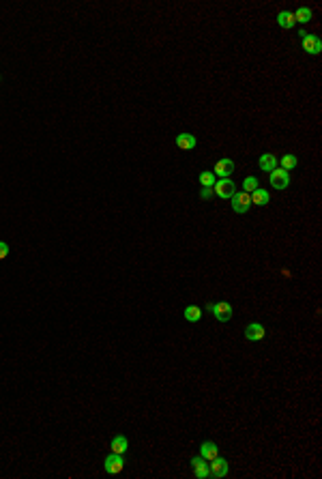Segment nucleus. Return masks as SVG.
<instances>
[{
  "mask_svg": "<svg viewBox=\"0 0 322 479\" xmlns=\"http://www.w3.org/2000/svg\"><path fill=\"white\" fill-rule=\"evenodd\" d=\"M277 24L282 28H292L294 26V13H290V11H279L277 13Z\"/></svg>",
  "mask_w": 322,
  "mask_h": 479,
  "instance_id": "17",
  "label": "nucleus"
},
{
  "mask_svg": "<svg viewBox=\"0 0 322 479\" xmlns=\"http://www.w3.org/2000/svg\"><path fill=\"white\" fill-rule=\"evenodd\" d=\"M191 469H193V477H196V479H206L208 477V464H206V460H204L202 456L191 460Z\"/></svg>",
  "mask_w": 322,
  "mask_h": 479,
  "instance_id": "11",
  "label": "nucleus"
},
{
  "mask_svg": "<svg viewBox=\"0 0 322 479\" xmlns=\"http://www.w3.org/2000/svg\"><path fill=\"white\" fill-rule=\"evenodd\" d=\"M206 310L217 318L219 322H228L232 318V305L221 301V303H206Z\"/></svg>",
  "mask_w": 322,
  "mask_h": 479,
  "instance_id": "2",
  "label": "nucleus"
},
{
  "mask_svg": "<svg viewBox=\"0 0 322 479\" xmlns=\"http://www.w3.org/2000/svg\"><path fill=\"white\" fill-rule=\"evenodd\" d=\"M174 142H176V146L180 151H193L198 146V140L193 133H178L176 138H174Z\"/></svg>",
  "mask_w": 322,
  "mask_h": 479,
  "instance_id": "10",
  "label": "nucleus"
},
{
  "mask_svg": "<svg viewBox=\"0 0 322 479\" xmlns=\"http://www.w3.org/2000/svg\"><path fill=\"white\" fill-rule=\"evenodd\" d=\"M200 185L202 187H213L215 185V181H217V176L213 174V170H204V172H200Z\"/></svg>",
  "mask_w": 322,
  "mask_h": 479,
  "instance_id": "19",
  "label": "nucleus"
},
{
  "mask_svg": "<svg viewBox=\"0 0 322 479\" xmlns=\"http://www.w3.org/2000/svg\"><path fill=\"white\" fill-rule=\"evenodd\" d=\"M232 172H234V161H232V159H228V157L219 159V161L215 163V168H213V174L219 176V179H230Z\"/></svg>",
  "mask_w": 322,
  "mask_h": 479,
  "instance_id": "8",
  "label": "nucleus"
},
{
  "mask_svg": "<svg viewBox=\"0 0 322 479\" xmlns=\"http://www.w3.org/2000/svg\"><path fill=\"white\" fill-rule=\"evenodd\" d=\"M301 37H303V50L307 52V54H312V56H318L320 52H322V41L316 37V34H307V32H303L301 31Z\"/></svg>",
  "mask_w": 322,
  "mask_h": 479,
  "instance_id": "6",
  "label": "nucleus"
},
{
  "mask_svg": "<svg viewBox=\"0 0 322 479\" xmlns=\"http://www.w3.org/2000/svg\"><path fill=\"white\" fill-rule=\"evenodd\" d=\"M258 168L264 170V172H273L277 168V159H275L273 153H262L260 159H258Z\"/></svg>",
  "mask_w": 322,
  "mask_h": 479,
  "instance_id": "13",
  "label": "nucleus"
},
{
  "mask_svg": "<svg viewBox=\"0 0 322 479\" xmlns=\"http://www.w3.org/2000/svg\"><path fill=\"white\" fill-rule=\"evenodd\" d=\"M7 256H9V245L4 241H0V260H4Z\"/></svg>",
  "mask_w": 322,
  "mask_h": 479,
  "instance_id": "23",
  "label": "nucleus"
},
{
  "mask_svg": "<svg viewBox=\"0 0 322 479\" xmlns=\"http://www.w3.org/2000/svg\"><path fill=\"white\" fill-rule=\"evenodd\" d=\"M228 475V460L226 458H215V460H210V464H208V477H213V479H221V477H226Z\"/></svg>",
  "mask_w": 322,
  "mask_h": 479,
  "instance_id": "7",
  "label": "nucleus"
},
{
  "mask_svg": "<svg viewBox=\"0 0 322 479\" xmlns=\"http://www.w3.org/2000/svg\"><path fill=\"white\" fill-rule=\"evenodd\" d=\"M298 165V159H296V155H284L282 157V168L286 170V172H290V170H294Z\"/></svg>",
  "mask_w": 322,
  "mask_h": 479,
  "instance_id": "20",
  "label": "nucleus"
},
{
  "mask_svg": "<svg viewBox=\"0 0 322 479\" xmlns=\"http://www.w3.org/2000/svg\"><path fill=\"white\" fill-rule=\"evenodd\" d=\"M230 200H232V211L236 213V215H245V213L251 209V198H249V193H245V192H236Z\"/></svg>",
  "mask_w": 322,
  "mask_h": 479,
  "instance_id": "4",
  "label": "nucleus"
},
{
  "mask_svg": "<svg viewBox=\"0 0 322 479\" xmlns=\"http://www.w3.org/2000/svg\"><path fill=\"white\" fill-rule=\"evenodd\" d=\"M103 469H105V473H110V475H118V473H122V469H125V458H122L120 453H108L103 460Z\"/></svg>",
  "mask_w": 322,
  "mask_h": 479,
  "instance_id": "3",
  "label": "nucleus"
},
{
  "mask_svg": "<svg viewBox=\"0 0 322 479\" xmlns=\"http://www.w3.org/2000/svg\"><path fill=\"white\" fill-rule=\"evenodd\" d=\"M213 193L219 196L221 200H230L234 193H236V185H234L232 179H219V181H215V185H213Z\"/></svg>",
  "mask_w": 322,
  "mask_h": 479,
  "instance_id": "1",
  "label": "nucleus"
},
{
  "mask_svg": "<svg viewBox=\"0 0 322 479\" xmlns=\"http://www.w3.org/2000/svg\"><path fill=\"white\" fill-rule=\"evenodd\" d=\"M314 17V13H312V9L309 7H301V9H296V13H294V22H298V24H307L309 20Z\"/></svg>",
  "mask_w": 322,
  "mask_h": 479,
  "instance_id": "18",
  "label": "nucleus"
},
{
  "mask_svg": "<svg viewBox=\"0 0 322 479\" xmlns=\"http://www.w3.org/2000/svg\"><path fill=\"white\" fill-rule=\"evenodd\" d=\"M290 172H286L284 168H275L273 172H271V176H268V183H271V187H275V189H286L290 185Z\"/></svg>",
  "mask_w": 322,
  "mask_h": 479,
  "instance_id": "5",
  "label": "nucleus"
},
{
  "mask_svg": "<svg viewBox=\"0 0 322 479\" xmlns=\"http://www.w3.org/2000/svg\"><path fill=\"white\" fill-rule=\"evenodd\" d=\"M258 187H260V185H258L256 176H245V181H243V192L245 193H254Z\"/></svg>",
  "mask_w": 322,
  "mask_h": 479,
  "instance_id": "21",
  "label": "nucleus"
},
{
  "mask_svg": "<svg viewBox=\"0 0 322 479\" xmlns=\"http://www.w3.org/2000/svg\"><path fill=\"white\" fill-rule=\"evenodd\" d=\"M213 196H215V193H213V187H202V192H200V200H210Z\"/></svg>",
  "mask_w": 322,
  "mask_h": 479,
  "instance_id": "22",
  "label": "nucleus"
},
{
  "mask_svg": "<svg viewBox=\"0 0 322 479\" xmlns=\"http://www.w3.org/2000/svg\"><path fill=\"white\" fill-rule=\"evenodd\" d=\"M110 449H112V453H120V456H125V453H127V449H129V441H127V436L116 434L114 439H112V443H110Z\"/></svg>",
  "mask_w": 322,
  "mask_h": 479,
  "instance_id": "14",
  "label": "nucleus"
},
{
  "mask_svg": "<svg viewBox=\"0 0 322 479\" xmlns=\"http://www.w3.org/2000/svg\"><path fill=\"white\" fill-rule=\"evenodd\" d=\"M185 320L187 322H200V318H202V310L198 305H187L185 307Z\"/></svg>",
  "mask_w": 322,
  "mask_h": 479,
  "instance_id": "16",
  "label": "nucleus"
},
{
  "mask_svg": "<svg viewBox=\"0 0 322 479\" xmlns=\"http://www.w3.org/2000/svg\"><path fill=\"white\" fill-rule=\"evenodd\" d=\"M249 198H251V204H256V206H264V204L271 202V193H268L266 189H260V187H258L254 193H249Z\"/></svg>",
  "mask_w": 322,
  "mask_h": 479,
  "instance_id": "15",
  "label": "nucleus"
},
{
  "mask_svg": "<svg viewBox=\"0 0 322 479\" xmlns=\"http://www.w3.org/2000/svg\"><path fill=\"white\" fill-rule=\"evenodd\" d=\"M264 335H266V329H264V324H260V322H249L247 327H245V338L249 342H260Z\"/></svg>",
  "mask_w": 322,
  "mask_h": 479,
  "instance_id": "9",
  "label": "nucleus"
},
{
  "mask_svg": "<svg viewBox=\"0 0 322 479\" xmlns=\"http://www.w3.org/2000/svg\"><path fill=\"white\" fill-rule=\"evenodd\" d=\"M200 456L206 460V462H210V460H215L219 456V447H217V443H213V441H204L202 445H200Z\"/></svg>",
  "mask_w": 322,
  "mask_h": 479,
  "instance_id": "12",
  "label": "nucleus"
}]
</instances>
